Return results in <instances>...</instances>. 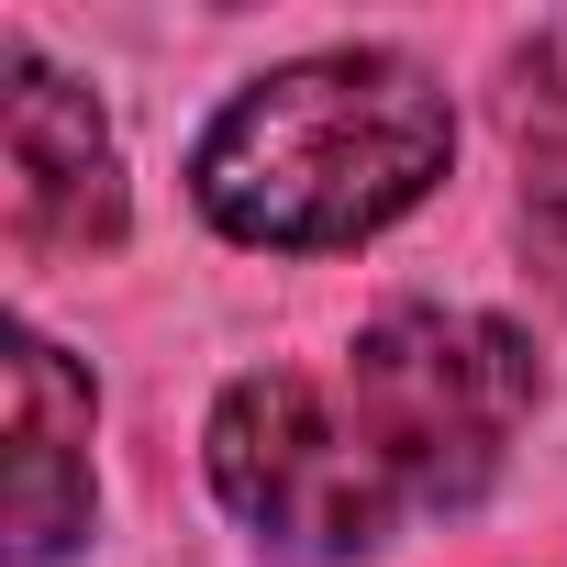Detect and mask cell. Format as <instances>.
Wrapping results in <instances>:
<instances>
[{
	"mask_svg": "<svg viewBox=\"0 0 567 567\" xmlns=\"http://www.w3.org/2000/svg\"><path fill=\"white\" fill-rule=\"evenodd\" d=\"M456 156V112L445 90L390 56V45H334L256 79L189 156L200 212L234 245H278V256H323V245H368L379 223H401Z\"/></svg>",
	"mask_w": 567,
	"mask_h": 567,
	"instance_id": "obj_1",
	"label": "cell"
},
{
	"mask_svg": "<svg viewBox=\"0 0 567 567\" xmlns=\"http://www.w3.org/2000/svg\"><path fill=\"white\" fill-rule=\"evenodd\" d=\"M346 401H357V423L390 456L412 512H467L512 467V434L534 412V346L512 323H489V312L401 301V312H379L357 334Z\"/></svg>",
	"mask_w": 567,
	"mask_h": 567,
	"instance_id": "obj_2",
	"label": "cell"
},
{
	"mask_svg": "<svg viewBox=\"0 0 567 567\" xmlns=\"http://www.w3.org/2000/svg\"><path fill=\"white\" fill-rule=\"evenodd\" d=\"M212 489L278 556H323V567L390 545V523L412 512L390 456L368 445L357 401L301 379V368H256V379L223 390V412H212Z\"/></svg>",
	"mask_w": 567,
	"mask_h": 567,
	"instance_id": "obj_3",
	"label": "cell"
},
{
	"mask_svg": "<svg viewBox=\"0 0 567 567\" xmlns=\"http://www.w3.org/2000/svg\"><path fill=\"white\" fill-rule=\"evenodd\" d=\"M0 156H12V245L45 267V256H90L123 234V156H112V123L101 101L45 68L34 45H0Z\"/></svg>",
	"mask_w": 567,
	"mask_h": 567,
	"instance_id": "obj_4",
	"label": "cell"
},
{
	"mask_svg": "<svg viewBox=\"0 0 567 567\" xmlns=\"http://www.w3.org/2000/svg\"><path fill=\"white\" fill-rule=\"evenodd\" d=\"M90 534V379L23 334L12 346V556L56 567Z\"/></svg>",
	"mask_w": 567,
	"mask_h": 567,
	"instance_id": "obj_5",
	"label": "cell"
},
{
	"mask_svg": "<svg viewBox=\"0 0 567 567\" xmlns=\"http://www.w3.org/2000/svg\"><path fill=\"white\" fill-rule=\"evenodd\" d=\"M512 134H523L534 156L567 145V23H545V34L512 56Z\"/></svg>",
	"mask_w": 567,
	"mask_h": 567,
	"instance_id": "obj_6",
	"label": "cell"
},
{
	"mask_svg": "<svg viewBox=\"0 0 567 567\" xmlns=\"http://www.w3.org/2000/svg\"><path fill=\"white\" fill-rule=\"evenodd\" d=\"M523 256H534L545 290L567 301V145L534 156V178H523Z\"/></svg>",
	"mask_w": 567,
	"mask_h": 567,
	"instance_id": "obj_7",
	"label": "cell"
}]
</instances>
